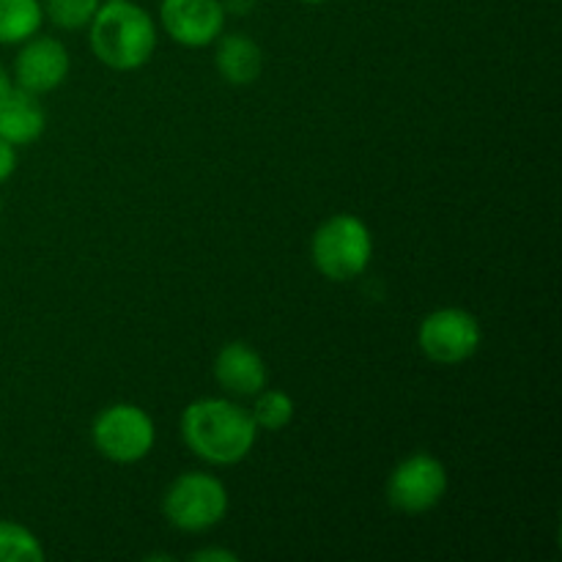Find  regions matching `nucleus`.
Here are the masks:
<instances>
[{"label":"nucleus","mask_w":562,"mask_h":562,"mask_svg":"<svg viewBox=\"0 0 562 562\" xmlns=\"http://www.w3.org/2000/svg\"><path fill=\"white\" fill-rule=\"evenodd\" d=\"M179 431L190 453L212 467L241 464L258 442L250 409L234 398H198L181 412Z\"/></svg>","instance_id":"1"},{"label":"nucleus","mask_w":562,"mask_h":562,"mask_svg":"<svg viewBox=\"0 0 562 562\" xmlns=\"http://www.w3.org/2000/svg\"><path fill=\"white\" fill-rule=\"evenodd\" d=\"M88 44L108 69L135 71L157 49V22L135 0H102L88 25Z\"/></svg>","instance_id":"2"},{"label":"nucleus","mask_w":562,"mask_h":562,"mask_svg":"<svg viewBox=\"0 0 562 562\" xmlns=\"http://www.w3.org/2000/svg\"><path fill=\"white\" fill-rule=\"evenodd\" d=\"M373 258V234L366 220L340 212L324 220L311 239V261L322 278L349 283L360 278Z\"/></svg>","instance_id":"3"},{"label":"nucleus","mask_w":562,"mask_h":562,"mask_svg":"<svg viewBox=\"0 0 562 562\" xmlns=\"http://www.w3.org/2000/svg\"><path fill=\"white\" fill-rule=\"evenodd\" d=\"M228 505V488L212 472H181L165 492L162 514L179 532L201 536L225 519Z\"/></svg>","instance_id":"4"},{"label":"nucleus","mask_w":562,"mask_h":562,"mask_svg":"<svg viewBox=\"0 0 562 562\" xmlns=\"http://www.w3.org/2000/svg\"><path fill=\"white\" fill-rule=\"evenodd\" d=\"M91 442L102 459L113 464H137L157 445V426L137 404H110L93 417Z\"/></svg>","instance_id":"5"},{"label":"nucleus","mask_w":562,"mask_h":562,"mask_svg":"<svg viewBox=\"0 0 562 562\" xmlns=\"http://www.w3.org/2000/svg\"><path fill=\"white\" fill-rule=\"evenodd\" d=\"M481 344V322L464 307H439L417 327V346L434 366H461L477 355Z\"/></svg>","instance_id":"6"},{"label":"nucleus","mask_w":562,"mask_h":562,"mask_svg":"<svg viewBox=\"0 0 562 562\" xmlns=\"http://www.w3.org/2000/svg\"><path fill=\"white\" fill-rule=\"evenodd\" d=\"M450 488L448 470L431 453H412L401 461L387 481V503L398 514L420 516L437 508Z\"/></svg>","instance_id":"7"},{"label":"nucleus","mask_w":562,"mask_h":562,"mask_svg":"<svg viewBox=\"0 0 562 562\" xmlns=\"http://www.w3.org/2000/svg\"><path fill=\"white\" fill-rule=\"evenodd\" d=\"M225 14L220 0H162L159 25L181 47H212L225 31Z\"/></svg>","instance_id":"8"},{"label":"nucleus","mask_w":562,"mask_h":562,"mask_svg":"<svg viewBox=\"0 0 562 562\" xmlns=\"http://www.w3.org/2000/svg\"><path fill=\"white\" fill-rule=\"evenodd\" d=\"M71 69L69 49L64 47V42L53 36H31L27 42H22V49L16 53L14 60V82L25 91L42 93L55 91L66 82Z\"/></svg>","instance_id":"9"},{"label":"nucleus","mask_w":562,"mask_h":562,"mask_svg":"<svg viewBox=\"0 0 562 562\" xmlns=\"http://www.w3.org/2000/svg\"><path fill=\"white\" fill-rule=\"evenodd\" d=\"M214 379L228 398H252L269 384L263 357L245 340H231L214 357Z\"/></svg>","instance_id":"10"},{"label":"nucleus","mask_w":562,"mask_h":562,"mask_svg":"<svg viewBox=\"0 0 562 562\" xmlns=\"http://www.w3.org/2000/svg\"><path fill=\"white\" fill-rule=\"evenodd\" d=\"M47 130V113L36 93L14 86L0 97V140L11 146H31Z\"/></svg>","instance_id":"11"},{"label":"nucleus","mask_w":562,"mask_h":562,"mask_svg":"<svg viewBox=\"0 0 562 562\" xmlns=\"http://www.w3.org/2000/svg\"><path fill=\"white\" fill-rule=\"evenodd\" d=\"M214 66L228 86H252L261 77L263 53L247 33H225L214 42Z\"/></svg>","instance_id":"12"},{"label":"nucleus","mask_w":562,"mask_h":562,"mask_svg":"<svg viewBox=\"0 0 562 562\" xmlns=\"http://www.w3.org/2000/svg\"><path fill=\"white\" fill-rule=\"evenodd\" d=\"M44 22L42 0H0V44H22Z\"/></svg>","instance_id":"13"},{"label":"nucleus","mask_w":562,"mask_h":562,"mask_svg":"<svg viewBox=\"0 0 562 562\" xmlns=\"http://www.w3.org/2000/svg\"><path fill=\"white\" fill-rule=\"evenodd\" d=\"M252 398H256V404H252L250 415L252 420H256L258 431H283V428H289L291 423H294L296 404L285 390L269 387L267 384V387L258 395H252Z\"/></svg>","instance_id":"14"},{"label":"nucleus","mask_w":562,"mask_h":562,"mask_svg":"<svg viewBox=\"0 0 562 562\" xmlns=\"http://www.w3.org/2000/svg\"><path fill=\"white\" fill-rule=\"evenodd\" d=\"M42 541L33 530L16 521H0V562H44Z\"/></svg>","instance_id":"15"},{"label":"nucleus","mask_w":562,"mask_h":562,"mask_svg":"<svg viewBox=\"0 0 562 562\" xmlns=\"http://www.w3.org/2000/svg\"><path fill=\"white\" fill-rule=\"evenodd\" d=\"M99 5H102V0H42L44 20H49L60 31H82V27H88Z\"/></svg>","instance_id":"16"},{"label":"nucleus","mask_w":562,"mask_h":562,"mask_svg":"<svg viewBox=\"0 0 562 562\" xmlns=\"http://www.w3.org/2000/svg\"><path fill=\"white\" fill-rule=\"evenodd\" d=\"M16 170V146L0 140V184L9 181Z\"/></svg>","instance_id":"17"},{"label":"nucleus","mask_w":562,"mask_h":562,"mask_svg":"<svg viewBox=\"0 0 562 562\" xmlns=\"http://www.w3.org/2000/svg\"><path fill=\"white\" fill-rule=\"evenodd\" d=\"M190 560L195 562H236L239 554L231 552V549H198L190 554Z\"/></svg>","instance_id":"18"},{"label":"nucleus","mask_w":562,"mask_h":562,"mask_svg":"<svg viewBox=\"0 0 562 562\" xmlns=\"http://www.w3.org/2000/svg\"><path fill=\"white\" fill-rule=\"evenodd\" d=\"M225 9V14H234V16H247L252 9L258 5V0H220Z\"/></svg>","instance_id":"19"},{"label":"nucleus","mask_w":562,"mask_h":562,"mask_svg":"<svg viewBox=\"0 0 562 562\" xmlns=\"http://www.w3.org/2000/svg\"><path fill=\"white\" fill-rule=\"evenodd\" d=\"M11 88H14V77H11V71L0 64V97H3V93H9Z\"/></svg>","instance_id":"20"},{"label":"nucleus","mask_w":562,"mask_h":562,"mask_svg":"<svg viewBox=\"0 0 562 562\" xmlns=\"http://www.w3.org/2000/svg\"><path fill=\"white\" fill-rule=\"evenodd\" d=\"M300 3H307V5H318V3H327V0H300Z\"/></svg>","instance_id":"21"},{"label":"nucleus","mask_w":562,"mask_h":562,"mask_svg":"<svg viewBox=\"0 0 562 562\" xmlns=\"http://www.w3.org/2000/svg\"><path fill=\"white\" fill-rule=\"evenodd\" d=\"M0 209H3V201H0Z\"/></svg>","instance_id":"22"}]
</instances>
